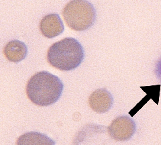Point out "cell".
<instances>
[{"instance_id": "obj_2", "label": "cell", "mask_w": 161, "mask_h": 145, "mask_svg": "<svg viewBox=\"0 0 161 145\" xmlns=\"http://www.w3.org/2000/svg\"><path fill=\"white\" fill-rule=\"evenodd\" d=\"M47 61L52 67L63 71L77 68L84 59V50L73 38H65L54 43L48 48Z\"/></svg>"}, {"instance_id": "obj_6", "label": "cell", "mask_w": 161, "mask_h": 145, "mask_svg": "<svg viewBox=\"0 0 161 145\" xmlns=\"http://www.w3.org/2000/svg\"><path fill=\"white\" fill-rule=\"evenodd\" d=\"M40 31L44 36L53 38L61 34L64 27L57 14H50L45 16L40 22Z\"/></svg>"}, {"instance_id": "obj_4", "label": "cell", "mask_w": 161, "mask_h": 145, "mask_svg": "<svg viewBox=\"0 0 161 145\" xmlns=\"http://www.w3.org/2000/svg\"><path fill=\"white\" fill-rule=\"evenodd\" d=\"M108 131L109 136L115 141H128L136 132V124L128 116H119L110 124Z\"/></svg>"}, {"instance_id": "obj_9", "label": "cell", "mask_w": 161, "mask_h": 145, "mask_svg": "<svg viewBox=\"0 0 161 145\" xmlns=\"http://www.w3.org/2000/svg\"><path fill=\"white\" fill-rule=\"evenodd\" d=\"M157 75H158V77L161 79V60L157 64Z\"/></svg>"}, {"instance_id": "obj_1", "label": "cell", "mask_w": 161, "mask_h": 145, "mask_svg": "<svg viewBox=\"0 0 161 145\" xmlns=\"http://www.w3.org/2000/svg\"><path fill=\"white\" fill-rule=\"evenodd\" d=\"M60 79L47 71L32 75L27 83L26 94L29 99L39 106H48L57 102L63 90Z\"/></svg>"}, {"instance_id": "obj_3", "label": "cell", "mask_w": 161, "mask_h": 145, "mask_svg": "<svg viewBox=\"0 0 161 145\" xmlns=\"http://www.w3.org/2000/svg\"><path fill=\"white\" fill-rule=\"evenodd\" d=\"M62 15L67 26L75 31H84L92 27L96 19L93 5L85 0H73L64 6Z\"/></svg>"}, {"instance_id": "obj_7", "label": "cell", "mask_w": 161, "mask_h": 145, "mask_svg": "<svg viewBox=\"0 0 161 145\" xmlns=\"http://www.w3.org/2000/svg\"><path fill=\"white\" fill-rule=\"evenodd\" d=\"M3 54L8 61L18 63L27 56L28 47L23 42L18 40H13L5 46Z\"/></svg>"}, {"instance_id": "obj_8", "label": "cell", "mask_w": 161, "mask_h": 145, "mask_svg": "<svg viewBox=\"0 0 161 145\" xmlns=\"http://www.w3.org/2000/svg\"><path fill=\"white\" fill-rule=\"evenodd\" d=\"M16 145H55V141L44 134L30 132L21 135Z\"/></svg>"}, {"instance_id": "obj_5", "label": "cell", "mask_w": 161, "mask_h": 145, "mask_svg": "<svg viewBox=\"0 0 161 145\" xmlns=\"http://www.w3.org/2000/svg\"><path fill=\"white\" fill-rule=\"evenodd\" d=\"M114 103L113 96L107 89H98L89 96L90 108L99 114L105 113L109 110Z\"/></svg>"}]
</instances>
